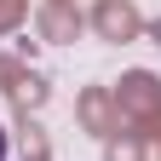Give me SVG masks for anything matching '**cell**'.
Returning a JSON list of instances; mask_svg holds the SVG:
<instances>
[{
  "mask_svg": "<svg viewBox=\"0 0 161 161\" xmlns=\"http://www.w3.org/2000/svg\"><path fill=\"white\" fill-rule=\"evenodd\" d=\"M0 161H6V127H0Z\"/></svg>",
  "mask_w": 161,
  "mask_h": 161,
  "instance_id": "6da1fadb",
  "label": "cell"
}]
</instances>
